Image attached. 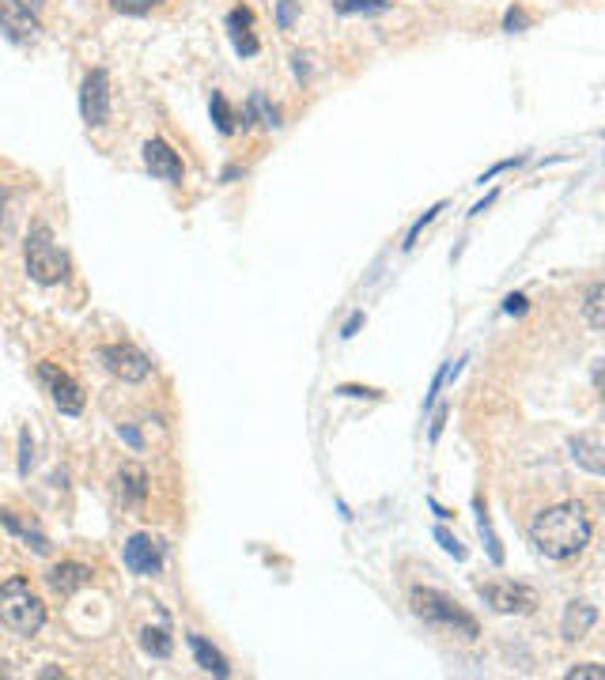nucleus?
Listing matches in <instances>:
<instances>
[{
    "instance_id": "nucleus-1",
    "label": "nucleus",
    "mask_w": 605,
    "mask_h": 680,
    "mask_svg": "<svg viewBox=\"0 0 605 680\" xmlns=\"http://www.w3.org/2000/svg\"><path fill=\"white\" fill-rule=\"evenodd\" d=\"M590 514L579 503H556L545 507L530 522V544L545 560H571L590 544Z\"/></svg>"
},
{
    "instance_id": "nucleus-2",
    "label": "nucleus",
    "mask_w": 605,
    "mask_h": 680,
    "mask_svg": "<svg viewBox=\"0 0 605 680\" xmlns=\"http://www.w3.org/2000/svg\"><path fill=\"white\" fill-rule=\"evenodd\" d=\"M0 624L12 635H23V639L38 635L46 624V605L23 575L0 582Z\"/></svg>"
},
{
    "instance_id": "nucleus-3",
    "label": "nucleus",
    "mask_w": 605,
    "mask_h": 680,
    "mask_svg": "<svg viewBox=\"0 0 605 680\" xmlns=\"http://www.w3.org/2000/svg\"><path fill=\"white\" fill-rule=\"evenodd\" d=\"M409 605H413L416 616H420L424 624H432V628L454 631V635H462V639H477V635H481L477 616H469L454 597L439 594L432 586H413V590H409Z\"/></svg>"
},
{
    "instance_id": "nucleus-4",
    "label": "nucleus",
    "mask_w": 605,
    "mask_h": 680,
    "mask_svg": "<svg viewBox=\"0 0 605 680\" xmlns=\"http://www.w3.org/2000/svg\"><path fill=\"white\" fill-rule=\"evenodd\" d=\"M23 261H27V276L42 284V288H53L69 276V257L61 254V246L53 242V231L46 223H35L27 231V242H23Z\"/></svg>"
},
{
    "instance_id": "nucleus-5",
    "label": "nucleus",
    "mask_w": 605,
    "mask_h": 680,
    "mask_svg": "<svg viewBox=\"0 0 605 680\" xmlns=\"http://www.w3.org/2000/svg\"><path fill=\"white\" fill-rule=\"evenodd\" d=\"M477 594L484 597L488 609L503 612V616H526V612L537 609V594L522 582H507V578H496V582H477Z\"/></svg>"
},
{
    "instance_id": "nucleus-6",
    "label": "nucleus",
    "mask_w": 605,
    "mask_h": 680,
    "mask_svg": "<svg viewBox=\"0 0 605 680\" xmlns=\"http://www.w3.org/2000/svg\"><path fill=\"white\" fill-rule=\"evenodd\" d=\"M99 363L114 378H121V382H144L152 374V359L144 356L137 344H103L99 348Z\"/></svg>"
},
{
    "instance_id": "nucleus-7",
    "label": "nucleus",
    "mask_w": 605,
    "mask_h": 680,
    "mask_svg": "<svg viewBox=\"0 0 605 680\" xmlns=\"http://www.w3.org/2000/svg\"><path fill=\"white\" fill-rule=\"evenodd\" d=\"M38 382L50 390V401L57 405V412H65V416L84 412V390H80V382L72 374H65L53 363H38Z\"/></svg>"
},
{
    "instance_id": "nucleus-8",
    "label": "nucleus",
    "mask_w": 605,
    "mask_h": 680,
    "mask_svg": "<svg viewBox=\"0 0 605 680\" xmlns=\"http://www.w3.org/2000/svg\"><path fill=\"white\" fill-rule=\"evenodd\" d=\"M80 118L87 125H106L110 118V76L106 68H91L80 84Z\"/></svg>"
},
{
    "instance_id": "nucleus-9",
    "label": "nucleus",
    "mask_w": 605,
    "mask_h": 680,
    "mask_svg": "<svg viewBox=\"0 0 605 680\" xmlns=\"http://www.w3.org/2000/svg\"><path fill=\"white\" fill-rule=\"evenodd\" d=\"M144 167L152 170V178H159V182H171V186H178V182L186 178L182 155L174 152L163 136H152V140L144 144Z\"/></svg>"
},
{
    "instance_id": "nucleus-10",
    "label": "nucleus",
    "mask_w": 605,
    "mask_h": 680,
    "mask_svg": "<svg viewBox=\"0 0 605 680\" xmlns=\"http://www.w3.org/2000/svg\"><path fill=\"white\" fill-rule=\"evenodd\" d=\"M125 567L133 571V575H144L152 578L163 571V544L156 537H148V533H137V537H129L125 544Z\"/></svg>"
},
{
    "instance_id": "nucleus-11",
    "label": "nucleus",
    "mask_w": 605,
    "mask_h": 680,
    "mask_svg": "<svg viewBox=\"0 0 605 680\" xmlns=\"http://www.w3.org/2000/svg\"><path fill=\"white\" fill-rule=\"evenodd\" d=\"M568 450H571V461H575L579 469H587L590 476H605V442H602V431H579V435H571Z\"/></svg>"
},
{
    "instance_id": "nucleus-12",
    "label": "nucleus",
    "mask_w": 605,
    "mask_h": 680,
    "mask_svg": "<svg viewBox=\"0 0 605 680\" xmlns=\"http://www.w3.org/2000/svg\"><path fill=\"white\" fill-rule=\"evenodd\" d=\"M224 23H227V34H231L235 53H239V57H258L261 42H258V34H254V12H250L246 4H239V8L227 12Z\"/></svg>"
},
{
    "instance_id": "nucleus-13",
    "label": "nucleus",
    "mask_w": 605,
    "mask_h": 680,
    "mask_svg": "<svg viewBox=\"0 0 605 680\" xmlns=\"http://www.w3.org/2000/svg\"><path fill=\"white\" fill-rule=\"evenodd\" d=\"M594 624H598V605L579 597V601H571L568 609H564V624H560V631H564L568 643H579V639H587Z\"/></svg>"
},
{
    "instance_id": "nucleus-14",
    "label": "nucleus",
    "mask_w": 605,
    "mask_h": 680,
    "mask_svg": "<svg viewBox=\"0 0 605 680\" xmlns=\"http://www.w3.org/2000/svg\"><path fill=\"white\" fill-rule=\"evenodd\" d=\"M0 27L8 31L12 42H27V38H35L38 31V16L27 12V8H19V4H12V0H0Z\"/></svg>"
},
{
    "instance_id": "nucleus-15",
    "label": "nucleus",
    "mask_w": 605,
    "mask_h": 680,
    "mask_svg": "<svg viewBox=\"0 0 605 680\" xmlns=\"http://www.w3.org/2000/svg\"><path fill=\"white\" fill-rule=\"evenodd\" d=\"M46 582H50L53 594L61 597H72L76 590H84L87 582H91V567H84V563H57V567H50V575H46Z\"/></svg>"
},
{
    "instance_id": "nucleus-16",
    "label": "nucleus",
    "mask_w": 605,
    "mask_h": 680,
    "mask_svg": "<svg viewBox=\"0 0 605 680\" xmlns=\"http://www.w3.org/2000/svg\"><path fill=\"white\" fill-rule=\"evenodd\" d=\"M242 129H250V125H265V129H280V110L273 106V102L265 99L261 91H254L250 99H246V106H242Z\"/></svg>"
},
{
    "instance_id": "nucleus-17",
    "label": "nucleus",
    "mask_w": 605,
    "mask_h": 680,
    "mask_svg": "<svg viewBox=\"0 0 605 680\" xmlns=\"http://www.w3.org/2000/svg\"><path fill=\"white\" fill-rule=\"evenodd\" d=\"M0 526L8 529V533H16V537H23V541L35 548L38 556H50L53 544L46 541V533H38V526H31V522H19L16 510H0Z\"/></svg>"
},
{
    "instance_id": "nucleus-18",
    "label": "nucleus",
    "mask_w": 605,
    "mask_h": 680,
    "mask_svg": "<svg viewBox=\"0 0 605 680\" xmlns=\"http://www.w3.org/2000/svg\"><path fill=\"white\" fill-rule=\"evenodd\" d=\"M190 650L193 658H197V665L205 669V673H216V677H231V665H227V658L216 650V646L208 643L205 635H190Z\"/></svg>"
},
{
    "instance_id": "nucleus-19",
    "label": "nucleus",
    "mask_w": 605,
    "mask_h": 680,
    "mask_svg": "<svg viewBox=\"0 0 605 680\" xmlns=\"http://www.w3.org/2000/svg\"><path fill=\"white\" fill-rule=\"evenodd\" d=\"M118 488L129 503H144V499H148V473H144V465L125 461V465H121V473H118Z\"/></svg>"
},
{
    "instance_id": "nucleus-20",
    "label": "nucleus",
    "mask_w": 605,
    "mask_h": 680,
    "mask_svg": "<svg viewBox=\"0 0 605 680\" xmlns=\"http://www.w3.org/2000/svg\"><path fill=\"white\" fill-rule=\"evenodd\" d=\"M208 110H212V121H216V129L224 136H231L239 129V114L231 110V102H227L224 91H212V99H208Z\"/></svg>"
},
{
    "instance_id": "nucleus-21",
    "label": "nucleus",
    "mask_w": 605,
    "mask_h": 680,
    "mask_svg": "<svg viewBox=\"0 0 605 680\" xmlns=\"http://www.w3.org/2000/svg\"><path fill=\"white\" fill-rule=\"evenodd\" d=\"M477 533H481L484 548H488V560L503 567V548H500V537H496V529H492V518L484 514V503L477 499Z\"/></svg>"
},
{
    "instance_id": "nucleus-22",
    "label": "nucleus",
    "mask_w": 605,
    "mask_h": 680,
    "mask_svg": "<svg viewBox=\"0 0 605 680\" xmlns=\"http://www.w3.org/2000/svg\"><path fill=\"white\" fill-rule=\"evenodd\" d=\"M333 8L341 16H379L394 8V0H333Z\"/></svg>"
},
{
    "instance_id": "nucleus-23",
    "label": "nucleus",
    "mask_w": 605,
    "mask_h": 680,
    "mask_svg": "<svg viewBox=\"0 0 605 680\" xmlns=\"http://www.w3.org/2000/svg\"><path fill=\"white\" fill-rule=\"evenodd\" d=\"M583 318L590 329H602L605 325V284H590L587 299H583Z\"/></svg>"
},
{
    "instance_id": "nucleus-24",
    "label": "nucleus",
    "mask_w": 605,
    "mask_h": 680,
    "mask_svg": "<svg viewBox=\"0 0 605 680\" xmlns=\"http://www.w3.org/2000/svg\"><path fill=\"white\" fill-rule=\"evenodd\" d=\"M140 646H144L152 658H171L174 654V639L167 635V628H144L140 631Z\"/></svg>"
},
{
    "instance_id": "nucleus-25",
    "label": "nucleus",
    "mask_w": 605,
    "mask_h": 680,
    "mask_svg": "<svg viewBox=\"0 0 605 680\" xmlns=\"http://www.w3.org/2000/svg\"><path fill=\"white\" fill-rule=\"evenodd\" d=\"M159 4H167V0H110V8H114L118 16H148Z\"/></svg>"
},
{
    "instance_id": "nucleus-26",
    "label": "nucleus",
    "mask_w": 605,
    "mask_h": 680,
    "mask_svg": "<svg viewBox=\"0 0 605 680\" xmlns=\"http://www.w3.org/2000/svg\"><path fill=\"white\" fill-rule=\"evenodd\" d=\"M443 208H447V201L432 204V208H428V212H424V216H420V220H416L413 227H409V235H405V242H401V246H405V250H413V246H416V238H420V231H424V227H428V223H432L435 216L443 212Z\"/></svg>"
},
{
    "instance_id": "nucleus-27",
    "label": "nucleus",
    "mask_w": 605,
    "mask_h": 680,
    "mask_svg": "<svg viewBox=\"0 0 605 680\" xmlns=\"http://www.w3.org/2000/svg\"><path fill=\"white\" fill-rule=\"evenodd\" d=\"M31 465H35V439H31V431L23 427V431H19V476L31 473Z\"/></svg>"
},
{
    "instance_id": "nucleus-28",
    "label": "nucleus",
    "mask_w": 605,
    "mask_h": 680,
    "mask_svg": "<svg viewBox=\"0 0 605 680\" xmlns=\"http://www.w3.org/2000/svg\"><path fill=\"white\" fill-rule=\"evenodd\" d=\"M435 541L443 544V552H450L454 560H466V548H462V541H458L447 526H435Z\"/></svg>"
},
{
    "instance_id": "nucleus-29",
    "label": "nucleus",
    "mask_w": 605,
    "mask_h": 680,
    "mask_svg": "<svg viewBox=\"0 0 605 680\" xmlns=\"http://www.w3.org/2000/svg\"><path fill=\"white\" fill-rule=\"evenodd\" d=\"M526 27H530V16L522 12L519 4H511V8L503 12V31H507V34H519V31H526Z\"/></svg>"
},
{
    "instance_id": "nucleus-30",
    "label": "nucleus",
    "mask_w": 605,
    "mask_h": 680,
    "mask_svg": "<svg viewBox=\"0 0 605 680\" xmlns=\"http://www.w3.org/2000/svg\"><path fill=\"white\" fill-rule=\"evenodd\" d=\"M564 677L568 680H605V669L594 662H583V665H571Z\"/></svg>"
},
{
    "instance_id": "nucleus-31",
    "label": "nucleus",
    "mask_w": 605,
    "mask_h": 680,
    "mask_svg": "<svg viewBox=\"0 0 605 680\" xmlns=\"http://www.w3.org/2000/svg\"><path fill=\"white\" fill-rule=\"evenodd\" d=\"M295 16H299V4H295V0H277V27L280 31H292Z\"/></svg>"
},
{
    "instance_id": "nucleus-32",
    "label": "nucleus",
    "mask_w": 605,
    "mask_h": 680,
    "mask_svg": "<svg viewBox=\"0 0 605 680\" xmlns=\"http://www.w3.org/2000/svg\"><path fill=\"white\" fill-rule=\"evenodd\" d=\"M503 310H507V314H526V295L511 291V295L503 299Z\"/></svg>"
},
{
    "instance_id": "nucleus-33",
    "label": "nucleus",
    "mask_w": 605,
    "mask_h": 680,
    "mask_svg": "<svg viewBox=\"0 0 605 680\" xmlns=\"http://www.w3.org/2000/svg\"><path fill=\"white\" fill-rule=\"evenodd\" d=\"M341 397H379V390H367V386H337Z\"/></svg>"
},
{
    "instance_id": "nucleus-34",
    "label": "nucleus",
    "mask_w": 605,
    "mask_h": 680,
    "mask_svg": "<svg viewBox=\"0 0 605 680\" xmlns=\"http://www.w3.org/2000/svg\"><path fill=\"white\" fill-rule=\"evenodd\" d=\"M360 325H363V314H360V310H356V314H352V318H348V322H345V329H341V337H345V340H352V337H356V333H360Z\"/></svg>"
},
{
    "instance_id": "nucleus-35",
    "label": "nucleus",
    "mask_w": 605,
    "mask_h": 680,
    "mask_svg": "<svg viewBox=\"0 0 605 680\" xmlns=\"http://www.w3.org/2000/svg\"><path fill=\"white\" fill-rule=\"evenodd\" d=\"M292 68H295V76H299V80H307V76H311V65H307V57H303V53H292Z\"/></svg>"
},
{
    "instance_id": "nucleus-36",
    "label": "nucleus",
    "mask_w": 605,
    "mask_h": 680,
    "mask_svg": "<svg viewBox=\"0 0 605 680\" xmlns=\"http://www.w3.org/2000/svg\"><path fill=\"white\" fill-rule=\"evenodd\" d=\"M519 163H522V159H503V163H496V167L488 170V174H481V182H492L500 170H511V167H519Z\"/></svg>"
},
{
    "instance_id": "nucleus-37",
    "label": "nucleus",
    "mask_w": 605,
    "mask_h": 680,
    "mask_svg": "<svg viewBox=\"0 0 605 680\" xmlns=\"http://www.w3.org/2000/svg\"><path fill=\"white\" fill-rule=\"evenodd\" d=\"M443 424H447V408H439V412H435V424H432V435H428V439H439V435H443Z\"/></svg>"
},
{
    "instance_id": "nucleus-38",
    "label": "nucleus",
    "mask_w": 605,
    "mask_h": 680,
    "mask_svg": "<svg viewBox=\"0 0 605 680\" xmlns=\"http://www.w3.org/2000/svg\"><path fill=\"white\" fill-rule=\"evenodd\" d=\"M496 197H500V193H488V197H484L481 204H473V212H469V216H481L484 208H492V204H496Z\"/></svg>"
},
{
    "instance_id": "nucleus-39",
    "label": "nucleus",
    "mask_w": 605,
    "mask_h": 680,
    "mask_svg": "<svg viewBox=\"0 0 605 680\" xmlns=\"http://www.w3.org/2000/svg\"><path fill=\"white\" fill-rule=\"evenodd\" d=\"M428 507H432L435 514H439V518H454V514H450L447 507H439V503H435V499H428Z\"/></svg>"
},
{
    "instance_id": "nucleus-40",
    "label": "nucleus",
    "mask_w": 605,
    "mask_h": 680,
    "mask_svg": "<svg viewBox=\"0 0 605 680\" xmlns=\"http://www.w3.org/2000/svg\"><path fill=\"white\" fill-rule=\"evenodd\" d=\"M121 435H125V439L133 442V446H140V435H137V431H133V427H121Z\"/></svg>"
},
{
    "instance_id": "nucleus-41",
    "label": "nucleus",
    "mask_w": 605,
    "mask_h": 680,
    "mask_svg": "<svg viewBox=\"0 0 605 680\" xmlns=\"http://www.w3.org/2000/svg\"><path fill=\"white\" fill-rule=\"evenodd\" d=\"M0 220H4V193H0Z\"/></svg>"
}]
</instances>
